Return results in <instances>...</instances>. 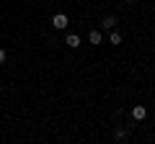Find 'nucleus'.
I'll list each match as a JSON object with an SVG mask.
<instances>
[{
	"instance_id": "obj_2",
	"label": "nucleus",
	"mask_w": 155,
	"mask_h": 144,
	"mask_svg": "<svg viewBox=\"0 0 155 144\" xmlns=\"http://www.w3.org/2000/svg\"><path fill=\"white\" fill-rule=\"evenodd\" d=\"M132 118L134 121H145L147 118V108L145 105H132Z\"/></svg>"
},
{
	"instance_id": "obj_7",
	"label": "nucleus",
	"mask_w": 155,
	"mask_h": 144,
	"mask_svg": "<svg viewBox=\"0 0 155 144\" xmlns=\"http://www.w3.org/2000/svg\"><path fill=\"white\" fill-rule=\"evenodd\" d=\"M114 139H116V142H127V139H129V134L124 131V129H119V131L114 134Z\"/></svg>"
},
{
	"instance_id": "obj_5",
	"label": "nucleus",
	"mask_w": 155,
	"mask_h": 144,
	"mask_svg": "<svg viewBox=\"0 0 155 144\" xmlns=\"http://www.w3.org/2000/svg\"><path fill=\"white\" fill-rule=\"evenodd\" d=\"M88 41L93 46H98L101 41H104V33H101V31H88Z\"/></svg>"
},
{
	"instance_id": "obj_3",
	"label": "nucleus",
	"mask_w": 155,
	"mask_h": 144,
	"mask_svg": "<svg viewBox=\"0 0 155 144\" xmlns=\"http://www.w3.org/2000/svg\"><path fill=\"white\" fill-rule=\"evenodd\" d=\"M116 16H104V21H101V28H104V31H111V28H116Z\"/></svg>"
},
{
	"instance_id": "obj_1",
	"label": "nucleus",
	"mask_w": 155,
	"mask_h": 144,
	"mask_svg": "<svg viewBox=\"0 0 155 144\" xmlns=\"http://www.w3.org/2000/svg\"><path fill=\"white\" fill-rule=\"evenodd\" d=\"M67 23H70V18H67L65 13H57V16L52 18V26H54L57 31H65V28H67Z\"/></svg>"
},
{
	"instance_id": "obj_8",
	"label": "nucleus",
	"mask_w": 155,
	"mask_h": 144,
	"mask_svg": "<svg viewBox=\"0 0 155 144\" xmlns=\"http://www.w3.org/2000/svg\"><path fill=\"white\" fill-rule=\"evenodd\" d=\"M5 57H8V54H5V49H0V64L5 62Z\"/></svg>"
},
{
	"instance_id": "obj_6",
	"label": "nucleus",
	"mask_w": 155,
	"mask_h": 144,
	"mask_svg": "<svg viewBox=\"0 0 155 144\" xmlns=\"http://www.w3.org/2000/svg\"><path fill=\"white\" fill-rule=\"evenodd\" d=\"M109 44H111V46H119V44H122V33L111 28V33H109Z\"/></svg>"
},
{
	"instance_id": "obj_9",
	"label": "nucleus",
	"mask_w": 155,
	"mask_h": 144,
	"mask_svg": "<svg viewBox=\"0 0 155 144\" xmlns=\"http://www.w3.org/2000/svg\"><path fill=\"white\" fill-rule=\"evenodd\" d=\"M124 3H132V0H124Z\"/></svg>"
},
{
	"instance_id": "obj_4",
	"label": "nucleus",
	"mask_w": 155,
	"mask_h": 144,
	"mask_svg": "<svg viewBox=\"0 0 155 144\" xmlns=\"http://www.w3.org/2000/svg\"><path fill=\"white\" fill-rule=\"evenodd\" d=\"M65 44L70 46V49H78V46H80V36H78V33H67Z\"/></svg>"
}]
</instances>
